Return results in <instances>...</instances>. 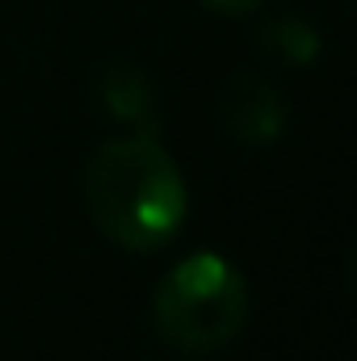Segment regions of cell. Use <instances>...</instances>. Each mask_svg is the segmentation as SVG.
I'll return each instance as SVG.
<instances>
[{
    "label": "cell",
    "instance_id": "cell-3",
    "mask_svg": "<svg viewBox=\"0 0 357 361\" xmlns=\"http://www.w3.org/2000/svg\"><path fill=\"white\" fill-rule=\"evenodd\" d=\"M286 101L257 72H236L219 92V122L231 139L248 147H269L286 130Z\"/></svg>",
    "mask_w": 357,
    "mask_h": 361
},
{
    "label": "cell",
    "instance_id": "cell-6",
    "mask_svg": "<svg viewBox=\"0 0 357 361\" xmlns=\"http://www.w3.org/2000/svg\"><path fill=\"white\" fill-rule=\"evenodd\" d=\"M206 8H214V13H223V17H248V13H257L265 0H202Z\"/></svg>",
    "mask_w": 357,
    "mask_h": 361
},
{
    "label": "cell",
    "instance_id": "cell-5",
    "mask_svg": "<svg viewBox=\"0 0 357 361\" xmlns=\"http://www.w3.org/2000/svg\"><path fill=\"white\" fill-rule=\"evenodd\" d=\"M261 51L269 59L286 63V68H303V63H311L320 55V34H315L311 21H303L294 13L290 17H273V21L261 25Z\"/></svg>",
    "mask_w": 357,
    "mask_h": 361
},
{
    "label": "cell",
    "instance_id": "cell-2",
    "mask_svg": "<svg viewBox=\"0 0 357 361\" xmlns=\"http://www.w3.org/2000/svg\"><path fill=\"white\" fill-rule=\"evenodd\" d=\"M248 281L227 257L193 252L164 273L152 294V324L169 349L206 357L227 349L248 324Z\"/></svg>",
    "mask_w": 357,
    "mask_h": 361
},
{
    "label": "cell",
    "instance_id": "cell-1",
    "mask_svg": "<svg viewBox=\"0 0 357 361\" xmlns=\"http://www.w3.org/2000/svg\"><path fill=\"white\" fill-rule=\"evenodd\" d=\"M85 206L97 231L126 252L164 248L185 223V180L152 135L105 139L85 160Z\"/></svg>",
    "mask_w": 357,
    "mask_h": 361
},
{
    "label": "cell",
    "instance_id": "cell-4",
    "mask_svg": "<svg viewBox=\"0 0 357 361\" xmlns=\"http://www.w3.org/2000/svg\"><path fill=\"white\" fill-rule=\"evenodd\" d=\"M97 101L105 105V114L114 122H126V126H135V135H152L156 139V126H160L156 89H152L143 68H135L126 59L105 63L101 76H97Z\"/></svg>",
    "mask_w": 357,
    "mask_h": 361
}]
</instances>
